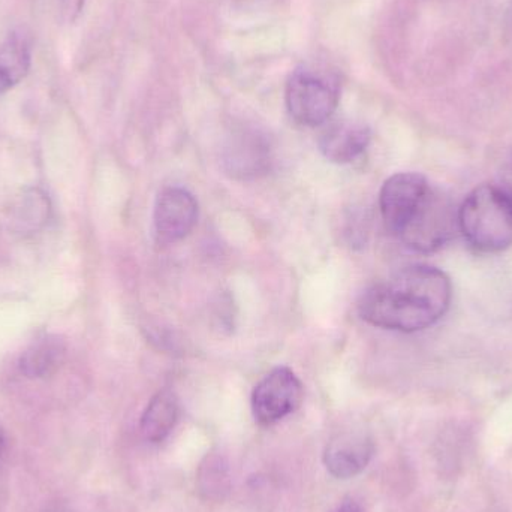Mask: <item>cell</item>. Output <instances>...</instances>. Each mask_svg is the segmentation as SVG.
<instances>
[{
	"instance_id": "cell-1",
	"label": "cell",
	"mask_w": 512,
	"mask_h": 512,
	"mask_svg": "<svg viewBox=\"0 0 512 512\" xmlns=\"http://www.w3.org/2000/svg\"><path fill=\"white\" fill-rule=\"evenodd\" d=\"M451 298L453 286L444 271L432 265H408L367 288L358 312L375 327L414 333L441 321Z\"/></svg>"
},
{
	"instance_id": "cell-2",
	"label": "cell",
	"mask_w": 512,
	"mask_h": 512,
	"mask_svg": "<svg viewBox=\"0 0 512 512\" xmlns=\"http://www.w3.org/2000/svg\"><path fill=\"white\" fill-rule=\"evenodd\" d=\"M387 230L411 251L433 254L459 231L457 210L441 189L427 183Z\"/></svg>"
},
{
	"instance_id": "cell-3",
	"label": "cell",
	"mask_w": 512,
	"mask_h": 512,
	"mask_svg": "<svg viewBox=\"0 0 512 512\" xmlns=\"http://www.w3.org/2000/svg\"><path fill=\"white\" fill-rule=\"evenodd\" d=\"M457 224L481 254H498L512 245V207L498 186L475 188L457 210Z\"/></svg>"
},
{
	"instance_id": "cell-4",
	"label": "cell",
	"mask_w": 512,
	"mask_h": 512,
	"mask_svg": "<svg viewBox=\"0 0 512 512\" xmlns=\"http://www.w3.org/2000/svg\"><path fill=\"white\" fill-rule=\"evenodd\" d=\"M339 99L337 81L312 69H297L286 83L288 113L295 122L309 128L328 122L337 110Z\"/></svg>"
},
{
	"instance_id": "cell-5",
	"label": "cell",
	"mask_w": 512,
	"mask_h": 512,
	"mask_svg": "<svg viewBox=\"0 0 512 512\" xmlns=\"http://www.w3.org/2000/svg\"><path fill=\"white\" fill-rule=\"evenodd\" d=\"M303 399V385L288 367H277L252 393V412L261 426H273L291 415Z\"/></svg>"
},
{
	"instance_id": "cell-6",
	"label": "cell",
	"mask_w": 512,
	"mask_h": 512,
	"mask_svg": "<svg viewBox=\"0 0 512 512\" xmlns=\"http://www.w3.org/2000/svg\"><path fill=\"white\" fill-rule=\"evenodd\" d=\"M198 219V203L183 188H165L156 198L153 231L159 245L180 242L194 230Z\"/></svg>"
},
{
	"instance_id": "cell-7",
	"label": "cell",
	"mask_w": 512,
	"mask_h": 512,
	"mask_svg": "<svg viewBox=\"0 0 512 512\" xmlns=\"http://www.w3.org/2000/svg\"><path fill=\"white\" fill-rule=\"evenodd\" d=\"M224 167L237 179H255L264 176L273 162L270 141L259 132H245L231 138L225 147Z\"/></svg>"
},
{
	"instance_id": "cell-8",
	"label": "cell",
	"mask_w": 512,
	"mask_h": 512,
	"mask_svg": "<svg viewBox=\"0 0 512 512\" xmlns=\"http://www.w3.org/2000/svg\"><path fill=\"white\" fill-rule=\"evenodd\" d=\"M375 447L372 439L363 433H343L325 448L324 463L327 471L339 480L357 477L372 460Z\"/></svg>"
},
{
	"instance_id": "cell-9",
	"label": "cell",
	"mask_w": 512,
	"mask_h": 512,
	"mask_svg": "<svg viewBox=\"0 0 512 512\" xmlns=\"http://www.w3.org/2000/svg\"><path fill=\"white\" fill-rule=\"evenodd\" d=\"M370 138V129L361 123H334L322 132L319 150L334 164H349L366 152Z\"/></svg>"
},
{
	"instance_id": "cell-10",
	"label": "cell",
	"mask_w": 512,
	"mask_h": 512,
	"mask_svg": "<svg viewBox=\"0 0 512 512\" xmlns=\"http://www.w3.org/2000/svg\"><path fill=\"white\" fill-rule=\"evenodd\" d=\"M66 343L56 334H45L33 340L21 354L18 367L29 379H42L53 375L65 363Z\"/></svg>"
},
{
	"instance_id": "cell-11",
	"label": "cell",
	"mask_w": 512,
	"mask_h": 512,
	"mask_svg": "<svg viewBox=\"0 0 512 512\" xmlns=\"http://www.w3.org/2000/svg\"><path fill=\"white\" fill-rule=\"evenodd\" d=\"M32 68V44L24 33L14 32L0 44V95L14 89Z\"/></svg>"
},
{
	"instance_id": "cell-12",
	"label": "cell",
	"mask_w": 512,
	"mask_h": 512,
	"mask_svg": "<svg viewBox=\"0 0 512 512\" xmlns=\"http://www.w3.org/2000/svg\"><path fill=\"white\" fill-rule=\"evenodd\" d=\"M51 206L48 195L38 188L21 192L9 209V224L20 234H32L41 230L50 218Z\"/></svg>"
},
{
	"instance_id": "cell-13",
	"label": "cell",
	"mask_w": 512,
	"mask_h": 512,
	"mask_svg": "<svg viewBox=\"0 0 512 512\" xmlns=\"http://www.w3.org/2000/svg\"><path fill=\"white\" fill-rule=\"evenodd\" d=\"M179 418V403L171 391H159L141 417V433L147 441L158 444L173 432Z\"/></svg>"
},
{
	"instance_id": "cell-14",
	"label": "cell",
	"mask_w": 512,
	"mask_h": 512,
	"mask_svg": "<svg viewBox=\"0 0 512 512\" xmlns=\"http://www.w3.org/2000/svg\"><path fill=\"white\" fill-rule=\"evenodd\" d=\"M201 490L209 498H222V493L228 490L227 466L222 463L221 457H207L206 465L200 472Z\"/></svg>"
},
{
	"instance_id": "cell-15",
	"label": "cell",
	"mask_w": 512,
	"mask_h": 512,
	"mask_svg": "<svg viewBox=\"0 0 512 512\" xmlns=\"http://www.w3.org/2000/svg\"><path fill=\"white\" fill-rule=\"evenodd\" d=\"M498 188L501 189L502 194L505 195L512 207V152L505 161L504 167H502L501 185Z\"/></svg>"
},
{
	"instance_id": "cell-16",
	"label": "cell",
	"mask_w": 512,
	"mask_h": 512,
	"mask_svg": "<svg viewBox=\"0 0 512 512\" xmlns=\"http://www.w3.org/2000/svg\"><path fill=\"white\" fill-rule=\"evenodd\" d=\"M62 3L63 14L69 21L77 20L78 15L83 11L86 0H60Z\"/></svg>"
},
{
	"instance_id": "cell-17",
	"label": "cell",
	"mask_w": 512,
	"mask_h": 512,
	"mask_svg": "<svg viewBox=\"0 0 512 512\" xmlns=\"http://www.w3.org/2000/svg\"><path fill=\"white\" fill-rule=\"evenodd\" d=\"M337 512H361L360 505L357 504V502L352 501V499H349V501H345L342 504V507L337 510Z\"/></svg>"
},
{
	"instance_id": "cell-18",
	"label": "cell",
	"mask_w": 512,
	"mask_h": 512,
	"mask_svg": "<svg viewBox=\"0 0 512 512\" xmlns=\"http://www.w3.org/2000/svg\"><path fill=\"white\" fill-rule=\"evenodd\" d=\"M6 451V436L5 432H3L2 427H0V460H2L3 454Z\"/></svg>"
}]
</instances>
